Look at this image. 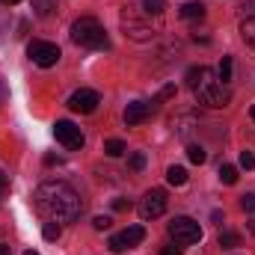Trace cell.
<instances>
[{
  "label": "cell",
  "instance_id": "cell-1",
  "mask_svg": "<svg viewBox=\"0 0 255 255\" xmlns=\"http://www.w3.org/2000/svg\"><path fill=\"white\" fill-rule=\"evenodd\" d=\"M33 205H36V211L45 217V220H51V223H74L77 217H80V211H83V202H80V196L74 187H68L65 181H45V184H39L36 193H33Z\"/></svg>",
  "mask_w": 255,
  "mask_h": 255
},
{
  "label": "cell",
  "instance_id": "cell-2",
  "mask_svg": "<svg viewBox=\"0 0 255 255\" xmlns=\"http://www.w3.org/2000/svg\"><path fill=\"white\" fill-rule=\"evenodd\" d=\"M187 86L193 89L196 101L205 107H226L229 104V89L226 83L208 68V65H193L187 71Z\"/></svg>",
  "mask_w": 255,
  "mask_h": 255
},
{
  "label": "cell",
  "instance_id": "cell-3",
  "mask_svg": "<svg viewBox=\"0 0 255 255\" xmlns=\"http://www.w3.org/2000/svg\"><path fill=\"white\" fill-rule=\"evenodd\" d=\"M71 42L80 45V48H92V51H107L110 48L107 30L95 18H77L71 24Z\"/></svg>",
  "mask_w": 255,
  "mask_h": 255
},
{
  "label": "cell",
  "instance_id": "cell-4",
  "mask_svg": "<svg viewBox=\"0 0 255 255\" xmlns=\"http://www.w3.org/2000/svg\"><path fill=\"white\" fill-rule=\"evenodd\" d=\"M169 238L175 244H199L202 241V226L193 217H175L169 223Z\"/></svg>",
  "mask_w": 255,
  "mask_h": 255
},
{
  "label": "cell",
  "instance_id": "cell-5",
  "mask_svg": "<svg viewBox=\"0 0 255 255\" xmlns=\"http://www.w3.org/2000/svg\"><path fill=\"white\" fill-rule=\"evenodd\" d=\"M27 54H30V60L36 65H42V68H51V65L60 63V48L54 45V42H30L27 45Z\"/></svg>",
  "mask_w": 255,
  "mask_h": 255
},
{
  "label": "cell",
  "instance_id": "cell-6",
  "mask_svg": "<svg viewBox=\"0 0 255 255\" xmlns=\"http://www.w3.org/2000/svg\"><path fill=\"white\" fill-rule=\"evenodd\" d=\"M122 30H125L128 39H133V42H151V36H154V30H151L142 18H136L130 9L122 12Z\"/></svg>",
  "mask_w": 255,
  "mask_h": 255
},
{
  "label": "cell",
  "instance_id": "cell-7",
  "mask_svg": "<svg viewBox=\"0 0 255 255\" xmlns=\"http://www.w3.org/2000/svg\"><path fill=\"white\" fill-rule=\"evenodd\" d=\"M54 136H57V142H63L65 148H71V151H77V148H83V130L74 125V122H68V119H60L57 125H54Z\"/></svg>",
  "mask_w": 255,
  "mask_h": 255
},
{
  "label": "cell",
  "instance_id": "cell-8",
  "mask_svg": "<svg viewBox=\"0 0 255 255\" xmlns=\"http://www.w3.org/2000/svg\"><path fill=\"white\" fill-rule=\"evenodd\" d=\"M163 211H166V193L163 190H148L142 196V202H139L142 220H157V217H163Z\"/></svg>",
  "mask_w": 255,
  "mask_h": 255
},
{
  "label": "cell",
  "instance_id": "cell-9",
  "mask_svg": "<svg viewBox=\"0 0 255 255\" xmlns=\"http://www.w3.org/2000/svg\"><path fill=\"white\" fill-rule=\"evenodd\" d=\"M98 104H101V98H98L95 89H77V92L68 98V107H71L74 113H95Z\"/></svg>",
  "mask_w": 255,
  "mask_h": 255
},
{
  "label": "cell",
  "instance_id": "cell-10",
  "mask_svg": "<svg viewBox=\"0 0 255 255\" xmlns=\"http://www.w3.org/2000/svg\"><path fill=\"white\" fill-rule=\"evenodd\" d=\"M154 101L148 104V101H133V104H128L125 110V125H139V122H145L151 113H154Z\"/></svg>",
  "mask_w": 255,
  "mask_h": 255
},
{
  "label": "cell",
  "instance_id": "cell-11",
  "mask_svg": "<svg viewBox=\"0 0 255 255\" xmlns=\"http://www.w3.org/2000/svg\"><path fill=\"white\" fill-rule=\"evenodd\" d=\"M196 128H199V122H196V116H190V113H184V116H175V119H172V130H175L178 136H184V139L190 136Z\"/></svg>",
  "mask_w": 255,
  "mask_h": 255
},
{
  "label": "cell",
  "instance_id": "cell-12",
  "mask_svg": "<svg viewBox=\"0 0 255 255\" xmlns=\"http://www.w3.org/2000/svg\"><path fill=\"white\" fill-rule=\"evenodd\" d=\"M178 15H181L184 21H202V18H205V3H199V0H187V3L178 9Z\"/></svg>",
  "mask_w": 255,
  "mask_h": 255
},
{
  "label": "cell",
  "instance_id": "cell-13",
  "mask_svg": "<svg viewBox=\"0 0 255 255\" xmlns=\"http://www.w3.org/2000/svg\"><path fill=\"white\" fill-rule=\"evenodd\" d=\"M122 238H125L128 247H136V244H142V238H145V229H142V226H128L125 232H122Z\"/></svg>",
  "mask_w": 255,
  "mask_h": 255
},
{
  "label": "cell",
  "instance_id": "cell-14",
  "mask_svg": "<svg viewBox=\"0 0 255 255\" xmlns=\"http://www.w3.org/2000/svg\"><path fill=\"white\" fill-rule=\"evenodd\" d=\"M166 181H169L172 187L187 184V169H184V166H169V169H166Z\"/></svg>",
  "mask_w": 255,
  "mask_h": 255
},
{
  "label": "cell",
  "instance_id": "cell-15",
  "mask_svg": "<svg viewBox=\"0 0 255 255\" xmlns=\"http://www.w3.org/2000/svg\"><path fill=\"white\" fill-rule=\"evenodd\" d=\"M60 6H57V0H33V12L39 15V18H48V15H54Z\"/></svg>",
  "mask_w": 255,
  "mask_h": 255
},
{
  "label": "cell",
  "instance_id": "cell-16",
  "mask_svg": "<svg viewBox=\"0 0 255 255\" xmlns=\"http://www.w3.org/2000/svg\"><path fill=\"white\" fill-rule=\"evenodd\" d=\"M241 36H244V42L255 51V18H247V21L241 24Z\"/></svg>",
  "mask_w": 255,
  "mask_h": 255
},
{
  "label": "cell",
  "instance_id": "cell-17",
  "mask_svg": "<svg viewBox=\"0 0 255 255\" xmlns=\"http://www.w3.org/2000/svg\"><path fill=\"white\" fill-rule=\"evenodd\" d=\"M217 244H220L223 250H238V247H241V235H238V232H223Z\"/></svg>",
  "mask_w": 255,
  "mask_h": 255
},
{
  "label": "cell",
  "instance_id": "cell-18",
  "mask_svg": "<svg viewBox=\"0 0 255 255\" xmlns=\"http://www.w3.org/2000/svg\"><path fill=\"white\" fill-rule=\"evenodd\" d=\"M187 157H190V163L202 166V163L208 160V151H205L202 145H196V142H193V145H187Z\"/></svg>",
  "mask_w": 255,
  "mask_h": 255
},
{
  "label": "cell",
  "instance_id": "cell-19",
  "mask_svg": "<svg viewBox=\"0 0 255 255\" xmlns=\"http://www.w3.org/2000/svg\"><path fill=\"white\" fill-rule=\"evenodd\" d=\"M104 151H107L110 157H122V154L128 151V145L122 142V139H107V142H104Z\"/></svg>",
  "mask_w": 255,
  "mask_h": 255
},
{
  "label": "cell",
  "instance_id": "cell-20",
  "mask_svg": "<svg viewBox=\"0 0 255 255\" xmlns=\"http://www.w3.org/2000/svg\"><path fill=\"white\" fill-rule=\"evenodd\" d=\"M60 235H63V226L48 220V223H45V229H42V238H45V241H60Z\"/></svg>",
  "mask_w": 255,
  "mask_h": 255
},
{
  "label": "cell",
  "instance_id": "cell-21",
  "mask_svg": "<svg viewBox=\"0 0 255 255\" xmlns=\"http://www.w3.org/2000/svg\"><path fill=\"white\" fill-rule=\"evenodd\" d=\"M220 181H223V184H238V169L229 166V163L220 166Z\"/></svg>",
  "mask_w": 255,
  "mask_h": 255
},
{
  "label": "cell",
  "instance_id": "cell-22",
  "mask_svg": "<svg viewBox=\"0 0 255 255\" xmlns=\"http://www.w3.org/2000/svg\"><path fill=\"white\" fill-rule=\"evenodd\" d=\"M217 77H220L223 83L232 80V57H223V63H220V68H217Z\"/></svg>",
  "mask_w": 255,
  "mask_h": 255
},
{
  "label": "cell",
  "instance_id": "cell-23",
  "mask_svg": "<svg viewBox=\"0 0 255 255\" xmlns=\"http://www.w3.org/2000/svg\"><path fill=\"white\" fill-rule=\"evenodd\" d=\"M142 9H145L148 15H160V12L166 9V0H142Z\"/></svg>",
  "mask_w": 255,
  "mask_h": 255
},
{
  "label": "cell",
  "instance_id": "cell-24",
  "mask_svg": "<svg viewBox=\"0 0 255 255\" xmlns=\"http://www.w3.org/2000/svg\"><path fill=\"white\" fill-rule=\"evenodd\" d=\"M128 166H130L133 172H139V169H145V154H142V151H133V154L128 157Z\"/></svg>",
  "mask_w": 255,
  "mask_h": 255
},
{
  "label": "cell",
  "instance_id": "cell-25",
  "mask_svg": "<svg viewBox=\"0 0 255 255\" xmlns=\"http://www.w3.org/2000/svg\"><path fill=\"white\" fill-rule=\"evenodd\" d=\"M125 250H130L125 244V238H122V235H113V238H110V253H125Z\"/></svg>",
  "mask_w": 255,
  "mask_h": 255
},
{
  "label": "cell",
  "instance_id": "cell-26",
  "mask_svg": "<svg viewBox=\"0 0 255 255\" xmlns=\"http://www.w3.org/2000/svg\"><path fill=\"white\" fill-rule=\"evenodd\" d=\"M241 166H244V169H255V154L253 151H241Z\"/></svg>",
  "mask_w": 255,
  "mask_h": 255
},
{
  "label": "cell",
  "instance_id": "cell-27",
  "mask_svg": "<svg viewBox=\"0 0 255 255\" xmlns=\"http://www.w3.org/2000/svg\"><path fill=\"white\" fill-rule=\"evenodd\" d=\"M92 226H95L98 232H104V229H110V226H113V220H110V217H95V220H92Z\"/></svg>",
  "mask_w": 255,
  "mask_h": 255
},
{
  "label": "cell",
  "instance_id": "cell-28",
  "mask_svg": "<svg viewBox=\"0 0 255 255\" xmlns=\"http://www.w3.org/2000/svg\"><path fill=\"white\" fill-rule=\"evenodd\" d=\"M241 208H244V211H255V193L241 196Z\"/></svg>",
  "mask_w": 255,
  "mask_h": 255
},
{
  "label": "cell",
  "instance_id": "cell-29",
  "mask_svg": "<svg viewBox=\"0 0 255 255\" xmlns=\"http://www.w3.org/2000/svg\"><path fill=\"white\" fill-rule=\"evenodd\" d=\"M113 211L125 214V211H130V202H128V199H113Z\"/></svg>",
  "mask_w": 255,
  "mask_h": 255
},
{
  "label": "cell",
  "instance_id": "cell-30",
  "mask_svg": "<svg viewBox=\"0 0 255 255\" xmlns=\"http://www.w3.org/2000/svg\"><path fill=\"white\" fill-rule=\"evenodd\" d=\"M172 95H175V86H163V89H160V95H157V101H154V104H160V101H166V98H172Z\"/></svg>",
  "mask_w": 255,
  "mask_h": 255
},
{
  "label": "cell",
  "instance_id": "cell-31",
  "mask_svg": "<svg viewBox=\"0 0 255 255\" xmlns=\"http://www.w3.org/2000/svg\"><path fill=\"white\" fill-rule=\"evenodd\" d=\"M45 163L48 166H57V163H63V157L60 154H45Z\"/></svg>",
  "mask_w": 255,
  "mask_h": 255
},
{
  "label": "cell",
  "instance_id": "cell-32",
  "mask_svg": "<svg viewBox=\"0 0 255 255\" xmlns=\"http://www.w3.org/2000/svg\"><path fill=\"white\" fill-rule=\"evenodd\" d=\"M6 190H9V178H6V175L0 172V199L6 196Z\"/></svg>",
  "mask_w": 255,
  "mask_h": 255
},
{
  "label": "cell",
  "instance_id": "cell-33",
  "mask_svg": "<svg viewBox=\"0 0 255 255\" xmlns=\"http://www.w3.org/2000/svg\"><path fill=\"white\" fill-rule=\"evenodd\" d=\"M160 255H181V247H163Z\"/></svg>",
  "mask_w": 255,
  "mask_h": 255
},
{
  "label": "cell",
  "instance_id": "cell-34",
  "mask_svg": "<svg viewBox=\"0 0 255 255\" xmlns=\"http://www.w3.org/2000/svg\"><path fill=\"white\" fill-rule=\"evenodd\" d=\"M6 98H9V89H6V83H3V80H0V104H3V101H6Z\"/></svg>",
  "mask_w": 255,
  "mask_h": 255
},
{
  "label": "cell",
  "instance_id": "cell-35",
  "mask_svg": "<svg viewBox=\"0 0 255 255\" xmlns=\"http://www.w3.org/2000/svg\"><path fill=\"white\" fill-rule=\"evenodd\" d=\"M0 255H12V247L9 244H0Z\"/></svg>",
  "mask_w": 255,
  "mask_h": 255
},
{
  "label": "cell",
  "instance_id": "cell-36",
  "mask_svg": "<svg viewBox=\"0 0 255 255\" xmlns=\"http://www.w3.org/2000/svg\"><path fill=\"white\" fill-rule=\"evenodd\" d=\"M3 6H15V3H21V0H0Z\"/></svg>",
  "mask_w": 255,
  "mask_h": 255
},
{
  "label": "cell",
  "instance_id": "cell-37",
  "mask_svg": "<svg viewBox=\"0 0 255 255\" xmlns=\"http://www.w3.org/2000/svg\"><path fill=\"white\" fill-rule=\"evenodd\" d=\"M24 255H39V253H36V250H27V253H24Z\"/></svg>",
  "mask_w": 255,
  "mask_h": 255
},
{
  "label": "cell",
  "instance_id": "cell-38",
  "mask_svg": "<svg viewBox=\"0 0 255 255\" xmlns=\"http://www.w3.org/2000/svg\"><path fill=\"white\" fill-rule=\"evenodd\" d=\"M250 116H253V122H255V107H253V110H250Z\"/></svg>",
  "mask_w": 255,
  "mask_h": 255
}]
</instances>
